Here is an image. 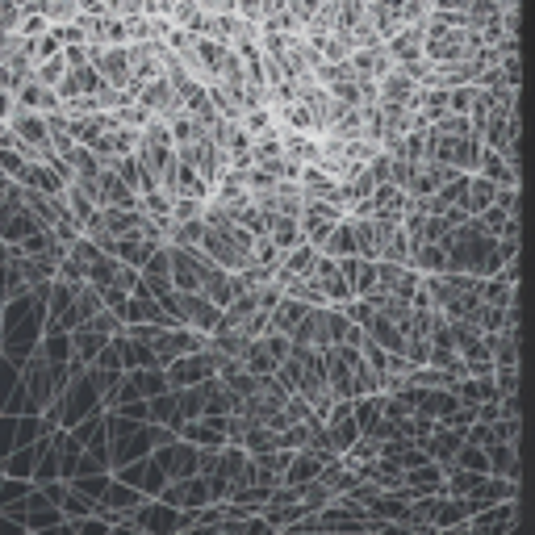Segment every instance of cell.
<instances>
[{"label": "cell", "mask_w": 535, "mask_h": 535, "mask_svg": "<svg viewBox=\"0 0 535 535\" xmlns=\"http://www.w3.org/2000/svg\"><path fill=\"white\" fill-rule=\"evenodd\" d=\"M347 214V209L331 197H306L301 201V214H297V226H301V239L322 247V239H327V230Z\"/></svg>", "instance_id": "1"}, {"label": "cell", "mask_w": 535, "mask_h": 535, "mask_svg": "<svg viewBox=\"0 0 535 535\" xmlns=\"http://www.w3.org/2000/svg\"><path fill=\"white\" fill-rule=\"evenodd\" d=\"M314 281H318L322 297H327V306H343V301H352V297H356V293H352V285H347L343 268H339V260H335V255H327V251H318Z\"/></svg>", "instance_id": "2"}, {"label": "cell", "mask_w": 535, "mask_h": 535, "mask_svg": "<svg viewBox=\"0 0 535 535\" xmlns=\"http://www.w3.org/2000/svg\"><path fill=\"white\" fill-rule=\"evenodd\" d=\"M134 101L143 105V109H151L155 118H172V113L180 109V97H176V88H172V80H168L164 72H159L155 80H147L143 88H138V92H134Z\"/></svg>", "instance_id": "3"}, {"label": "cell", "mask_w": 535, "mask_h": 535, "mask_svg": "<svg viewBox=\"0 0 535 535\" xmlns=\"http://www.w3.org/2000/svg\"><path fill=\"white\" fill-rule=\"evenodd\" d=\"M423 30H427V17L423 21H406V26H398L389 38H385V51L393 63H406V59H418L423 55Z\"/></svg>", "instance_id": "4"}, {"label": "cell", "mask_w": 535, "mask_h": 535, "mask_svg": "<svg viewBox=\"0 0 535 535\" xmlns=\"http://www.w3.org/2000/svg\"><path fill=\"white\" fill-rule=\"evenodd\" d=\"M377 101L381 105H406V109H414L418 105V84L402 72V67H389V72L377 80Z\"/></svg>", "instance_id": "5"}, {"label": "cell", "mask_w": 535, "mask_h": 535, "mask_svg": "<svg viewBox=\"0 0 535 535\" xmlns=\"http://www.w3.org/2000/svg\"><path fill=\"white\" fill-rule=\"evenodd\" d=\"M13 105L17 109H34V113H55V109H63V101H59V92L51 88V84H42V80H26V84H17L13 88Z\"/></svg>", "instance_id": "6"}, {"label": "cell", "mask_w": 535, "mask_h": 535, "mask_svg": "<svg viewBox=\"0 0 535 535\" xmlns=\"http://www.w3.org/2000/svg\"><path fill=\"white\" fill-rule=\"evenodd\" d=\"M101 88V72L92 63H76V67H67L63 80L55 84L59 92V101H72V97H88V92H97Z\"/></svg>", "instance_id": "7"}, {"label": "cell", "mask_w": 535, "mask_h": 535, "mask_svg": "<svg viewBox=\"0 0 535 535\" xmlns=\"http://www.w3.org/2000/svg\"><path fill=\"white\" fill-rule=\"evenodd\" d=\"M473 172H481L485 180H494V184H519L515 159L502 155V151H494V147H485V143H481V155H477V168H473Z\"/></svg>", "instance_id": "8"}, {"label": "cell", "mask_w": 535, "mask_h": 535, "mask_svg": "<svg viewBox=\"0 0 535 535\" xmlns=\"http://www.w3.org/2000/svg\"><path fill=\"white\" fill-rule=\"evenodd\" d=\"M72 339H76V347H80V356H84V360H92V356H97L101 347L109 343V339H105V335H101L97 327H92V322H80V327H76V335H72Z\"/></svg>", "instance_id": "9"}, {"label": "cell", "mask_w": 535, "mask_h": 535, "mask_svg": "<svg viewBox=\"0 0 535 535\" xmlns=\"http://www.w3.org/2000/svg\"><path fill=\"white\" fill-rule=\"evenodd\" d=\"M63 72H67V63H63V51H55V55H46V59H38V63H34V80L51 84V88L63 80Z\"/></svg>", "instance_id": "10"}, {"label": "cell", "mask_w": 535, "mask_h": 535, "mask_svg": "<svg viewBox=\"0 0 535 535\" xmlns=\"http://www.w3.org/2000/svg\"><path fill=\"white\" fill-rule=\"evenodd\" d=\"M510 515H515V506H506V510H490V515H469V531H502V527H510Z\"/></svg>", "instance_id": "11"}, {"label": "cell", "mask_w": 535, "mask_h": 535, "mask_svg": "<svg viewBox=\"0 0 535 535\" xmlns=\"http://www.w3.org/2000/svg\"><path fill=\"white\" fill-rule=\"evenodd\" d=\"M243 42H260V21H247V17H230V46H243Z\"/></svg>", "instance_id": "12"}]
</instances>
